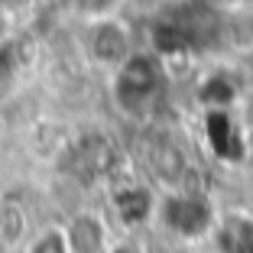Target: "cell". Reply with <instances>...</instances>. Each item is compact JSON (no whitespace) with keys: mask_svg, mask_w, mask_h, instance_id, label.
Wrapping results in <instances>:
<instances>
[{"mask_svg":"<svg viewBox=\"0 0 253 253\" xmlns=\"http://www.w3.org/2000/svg\"><path fill=\"white\" fill-rule=\"evenodd\" d=\"M159 91V62L153 55H126L117 72V97L130 114L149 107L153 94Z\"/></svg>","mask_w":253,"mask_h":253,"instance_id":"6da1fadb","label":"cell"},{"mask_svg":"<svg viewBox=\"0 0 253 253\" xmlns=\"http://www.w3.org/2000/svg\"><path fill=\"white\" fill-rule=\"evenodd\" d=\"M91 55L97 62H107V65H120L130 55V36H126V30L117 20L104 16V20L94 23V30H91Z\"/></svg>","mask_w":253,"mask_h":253,"instance_id":"7a4b0ae2","label":"cell"},{"mask_svg":"<svg viewBox=\"0 0 253 253\" xmlns=\"http://www.w3.org/2000/svg\"><path fill=\"white\" fill-rule=\"evenodd\" d=\"M68 253H101L104 250V224L94 214H78L72 217L65 231Z\"/></svg>","mask_w":253,"mask_h":253,"instance_id":"3957f363","label":"cell"},{"mask_svg":"<svg viewBox=\"0 0 253 253\" xmlns=\"http://www.w3.org/2000/svg\"><path fill=\"white\" fill-rule=\"evenodd\" d=\"M149 159H153V169H156L159 175H163V179H179L182 169H185L179 146H175V143H169V140L156 143V149L149 153Z\"/></svg>","mask_w":253,"mask_h":253,"instance_id":"277c9868","label":"cell"},{"mask_svg":"<svg viewBox=\"0 0 253 253\" xmlns=\"http://www.w3.org/2000/svg\"><path fill=\"white\" fill-rule=\"evenodd\" d=\"M78 3H82V10H84V13L97 16V20H104V16H111L114 10H117V3H120V0H78Z\"/></svg>","mask_w":253,"mask_h":253,"instance_id":"5b68a950","label":"cell"},{"mask_svg":"<svg viewBox=\"0 0 253 253\" xmlns=\"http://www.w3.org/2000/svg\"><path fill=\"white\" fill-rule=\"evenodd\" d=\"M33 253H68V244H65L62 234H45V237L33 247Z\"/></svg>","mask_w":253,"mask_h":253,"instance_id":"8992f818","label":"cell"},{"mask_svg":"<svg viewBox=\"0 0 253 253\" xmlns=\"http://www.w3.org/2000/svg\"><path fill=\"white\" fill-rule=\"evenodd\" d=\"M114 253H130V250H126V247H117V250H114Z\"/></svg>","mask_w":253,"mask_h":253,"instance_id":"52a82bcc","label":"cell"}]
</instances>
